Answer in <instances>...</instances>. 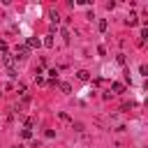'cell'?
I'll list each match as a JSON object with an SVG mask.
<instances>
[{
    "instance_id": "cell-6",
    "label": "cell",
    "mask_w": 148,
    "mask_h": 148,
    "mask_svg": "<svg viewBox=\"0 0 148 148\" xmlns=\"http://www.w3.org/2000/svg\"><path fill=\"white\" fill-rule=\"evenodd\" d=\"M125 23H127V25H136V14H130V16L125 18Z\"/></svg>"
},
{
    "instance_id": "cell-4",
    "label": "cell",
    "mask_w": 148,
    "mask_h": 148,
    "mask_svg": "<svg viewBox=\"0 0 148 148\" xmlns=\"http://www.w3.org/2000/svg\"><path fill=\"white\" fill-rule=\"evenodd\" d=\"M111 90H113V92H125V86L116 81V83H111Z\"/></svg>"
},
{
    "instance_id": "cell-1",
    "label": "cell",
    "mask_w": 148,
    "mask_h": 148,
    "mask_svg": "<svg viewBox=\"0 0 148 148\" xmlns=\"http://www.w3.org/2000/svg\"><path fill=\"white\" fill-rule=\"evenodd\" d=\"M28 51H30V46H28V44H18V46L14 49V53H16V60H18V58H21V60H23V58H28Z\"/></svg>"
},
{
    "instance_id": "cell-13",
    "label": "cell",
    "mask_w": 148,
    "mask_h": 148,
    "mask_svg": "<svg viewBox=\"0 0 148 148\" xmlns=\"http://www.w3.org/2000/svg\"><path fill=\"white\" fill-rule=\"evenodd\" d=\"M141 37H143V39H146V42H148V28H146V30H143V32H141Z\"/></svg>"
},
{
    "instance_id": "cell-3",
    "label": "cell",
    "mask_w": 148,
    "mask_h": 148,
    "mask_svg": "<svg viewBox=\"0 0 148 148\" xmlns=\"http://www.w3.org/2000/svg\"><path fill=\"white\" fill-rule=\"evenodd\" d=\"M25 44H28V46H30V49H39V46H42V44H44V42H39V39H37V37H28V42H25Z\"/></svg>"
},
{
    "instance_id": "cell-10",
    "label": "cell",
    "mask_w": 148,
    "mask_h": 148,
    "mask_svg": "<svg viewBox=\"0 0 148 148\" xmlns=\"http://www.w3.org/2000/svg\"><path fill=\"white\" fill-rule=\"evenodd\" d=\"M44 46H46V49H51V46H53V37H51V35H46V39H44Z\"/></svg>"
},
{
    "instance_id": "cell-2",
    "label": "cell",
    "mask_w": 148,
    "mask_h": 148,
    "mask_svg": "<svg viewBox=\"0 0 148 148\" xmlns=\"http://www.w3.org/2000/svg\"><path fill=\"white\" fill-rule=\"evenodd\" d=\"M2 60H5V65H7L9 69H14V65H16V60H14V56H12V53H2Z\"/></svg>"
},
{
    "instance_id": "cell-7",
    "label": "cell",
    "mask_w": 148,
    "mask_h": 148,
    "mask_svg": "<svg viewBox=\"0 0 148 148\" xmlns=\"http://www.w3.org/2000/svg\"><path fill=\"white\" fill-rule=\"evenodd\" d=\"M21 136H23V139H32V130H28V127L21 130Z\"/></svg>"
},
{
    "instance_id": "cell-11",
    "label": "cell",
    "mask_w": 148,
    "mask_h": 148,
    "mask_svg": "<svg viewBox=\"0 0 148 148\" xmlns=\"http://www.w3.org/2000/svg\"><path fill=\"white\" fill-rule=\"evenodd\" d=\"M60 90H62V92H72V86H69V83H60Z\"/></svg>"
},
{
    "instance_id": "cell-12",
    "label": "cell",
    "mask_w": 148,
    "mask_h": 148,
    "mask_svg": "<svg viewBox=\"0 0 148 148\" xmlns=\"http://www.w3.org/2000/svg\"><path fill=\"white\" fill-rule=\"evenodd\" d=\"M0 51H2V53H7V42H2V39H0Z\"/></svg>"
},
{
    "instance_id": "cell-9",
    "label": "cell",
    "mask_w": 148,
    "mask_h": 148,
    "mask_svg": "<svg viewBox=\"0 0 148 148\" xmlns=\"http://www.w3.org/2000/svg\"><path fill=\"white\" fill-rule=\"evenodd\" d=\"M106 25H109V23H106V18H102V21L97 23V28H99V32H104V30H106Z\"/></svg>"
},
{
    "instance_id": "cell-14",
    "label": "cell",
    "mask_w": 148,
    "mask_h": 148,
    "mask_svg": "<svg viewBox=\"0 0 148 148\" xmlns=\"http://www.w3.org/2000/svg\"><path fill=\"white\" fill-rule=\"evenodd\" d=\"M18 148H21V146H18Z\"/></svg>"
},
{
    "instance_id": "cell-5",
    "label": "cell",
    "mask_w": 148,
    "mask_h": 148,
    "mask_svg": "<svg viewBox=\"0 0 148 148\" xmlns=\"http://www.w3.org/2000/svg\"><path fill=\"white\" fill-rule=\"evenodd\" d=\"M76 76H79L81 81H88V79H90V74H88L86 69H79V72H76Z\"/></svg>"
},
{
    "instance_id": "cell-8",
    "label": "cell",
    "mask_w": 148,
    "mask_h": 148,
    "mask_svg": "<svg viewBox=\"0 0 148 148\" xmlns=\"http://www.w3.org/2000/svg\"><path fill=\"white\" fill-rule=\"evenodd\" d=\"M49 21H51V23H58V21H60V16H58L56 12H51V14H49Z\"/></svg>"
}]
</instances>
